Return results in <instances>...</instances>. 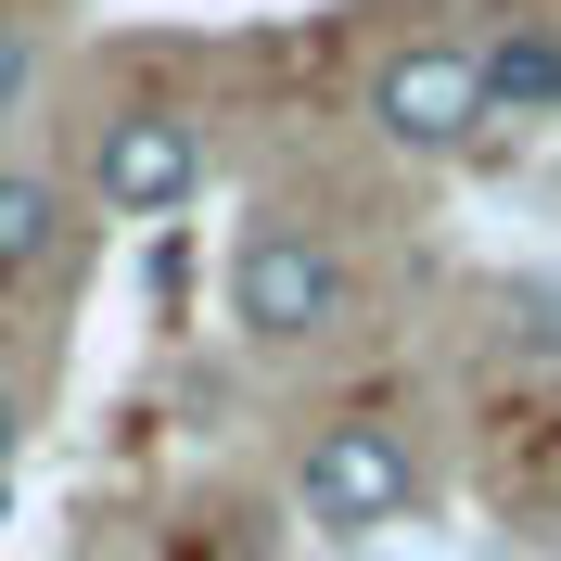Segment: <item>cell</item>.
<instances>
[{
  "label": "cell",
  "mask_w": 561,
  "mask_h": 561,
  "mask_svg": "<svg viewBox=\"0 0 561 561\" xmlns=\"http://www.w3.org/2000/svg\"><path fill=\"white\" fill-rule=\"evenodd\" d=\"M294 497H307V524L319 536H383L421 511V459L396 421H332L307 447V472H294Z\"/></svg>",
  "instance_id": "1"
},
{
  "label": "cell",
  "mask_w": 561,
  "mask_h": 561,
  "mask_svg": "<svg viewBox=\"0 0 561 561\" xmlns=\"http://www.w3.org/2000/svg\"><path fill=\"white\" fill-rule=\"evenodd\" d=\"M472 115H485V65H472L459 38H409V51L370 65V128H383L396 153H459Z\"/></svg>",
  "instance_id": "3"
},
{
  "label": "cell",
  "mask_w": 561,
  "mask_h": 561,
  "mask_svg": "<svg viewBox=\"0 0 561 561\" xmlns=\"http://www.w3.org/2000/svg\"><path fill=\"white\" fill-rule=\"evenodd\" d=\"M26 90H38V38H26V26H0V128L26 115Z\"/></svg>",
  "instance_id": "7"
},
{
  "label": "cell",
  "mask_w": 561,
  "mask_h": 561,
  "mask_svg": "<svg viewBox=\"0 0 561 561\" xmlns=\"http://www.w3.org/2000/svg\"><path fill=\"white\" fill-rule=\"evenodd\" d=\"M13 447H26V396L0 383V472H13Z\"/></svg>",
  "instance_id": "8"
},
{
  "label": "cell",
  "mask_w": 561,
  "mask_h": 561,
  "mask_svg": "<svg viewBox=\"0 0 561 561\" xmlns=\"http://www.w3.org/2000/svg\"><path fill=\"white\" fill-rule=\"evenodd\" d=\"M51 243H65V192L38 167H0V280L51 268Z\"/></svg>",
  "instance_id": "5"
},
{
  "label": "cell",
  "mask_w": 561,
  "mask_h": 561,
  "mask_svg": "<svg viewBox=\"0 0 561 561\" xmlns=\"http://www.w3.org/2000/svg\"><path fill=\"white\" fill-rule=\"evenodd\" d=\"M90 192H103L115 217H179L192 192H205V128H192L179 103L103 115V140H90Z\"/></svg>",
  "instance_id": "4"
},
{
  "label": "cell",
  "mask_w": 561,
  "mask_h": 561,
  "mask_svg": "<svg viewBox=\"0 0 561 561\" xmlns=\"http://www.w3.org/2000/svg\"><path fill=\"white\" fill-rule=\"evenodd\" d=\"M230 319H243L255 345H319V332L345 319V268H332V243L255 217L243 243H230Z\"/></svg>",
  "instance_id": "2"
},
{
  "label": "cell",
  "mask_w": 561,
  "mask_h": 561,
  "mask_svg": "<svg viewBox=\"0 0 561 561\" xmlns=\"http://www.w3.org/2000/svg\"><path fill=\"white\" fill-rule=\"evenodd\" d=\"M485 65V115H549L561 103V51L549 38H497V51H472Z\"/></svg>",
  "instance_id": "6"
}]
</instances>
